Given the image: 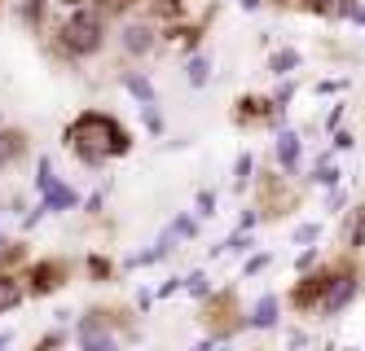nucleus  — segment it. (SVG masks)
Segmentation results:
<instances>
[{
    "instance_id": "nucleus-1",
    "label": "nucleus",
    "mask_w": 365,
    "mask_h": 351,
    "mask_svg": "<svg viewBox=\"0 0 365 351\" xmlns=\"http://www.w3.org/2000/svg\"><path fill=\"white\" fill-rule=\"evenodd\" d=\"M62 141H66V150L80 158V163H88V167H101V163L123 158L128 150H133L128 127H123L119 119H110V115H101V110H84L80 119L62 132Z\"/></svg>"
},
{
    "instance_id": "nucleus-2",
    "label": "nucleus",
    "mask_w": 365,
    "mask_h": 351,
    "mask_svg": "<svg viewBox=\"0 0 365 351\" xmlns=\"http://www.w3.org/2000/svg\"><path fill=\"white\" fill-rule=\"evenodd\" d=\"M101 36H106V14L101 9H75L62 31H58V44L66 58H93V53L101 48Z\"/></svg>"
},
{
    "instance_id": "nucleus-3",
    "label": "nucleus",
    "mask_w": 365,
    "mask_h": 351,
    "mask_svg": "<svg viewBox=\"0 0 365 351\" xmlns=\"http://www.w3.org/2000/svg\"><path fill=\"white\" fill-rule=\"evenodd\" d=\"M202 325L212 330V338H229V334H238L242 325V312H238V299L225 290V294H212L202 308Z\"/></svg>"
},
{
    "instance_id": "nucleus-4",
    "label": "nucleus",
    "mask_w": 365,
    "mask_h": 351,
    "mask_svg": "<svg viewBox=\"0 0 365 351\" xmlns=\"http://www.w3.org/2000/svg\"><path fill=\"white\" fill-rule=\"evenodd\" d=\"M36 184H40V194H44V211H71L75 202H80L66 184H58L53 163H48V158H40V167H36Z\"/></svg>"
},
{
    "instance_id": "nucleus-5",
    "label": "nucleus",
    "mask_w": 365,
    "mask_h": 351,
    "mask_svg": "<svg viewBox=\"0 0 365 351\" xmlns=\"http://www.w3.org/2000/svg\"><path fill=\"white\" fill-rule=\"evenodd\" d=\"M334 273H339V268H322V273H308V277H304V281L291 290V303H295L299 312H312V308H322V299H326V290H330Z\"/></svg>"
},
{
    "instance_id": "nucleus-6",
    "label": "nucleus",
    "mask_w": 365,
    "mask_h": 351,
    "mask_svg": "<svg viewBox=\"0 0 365 351\" xmlns=\"http://www.w3.org/2000/svg\"><path fill=\"white\" fill-rule=\"evenodd\" d=\"M66 277H71L66 259H40V263H31V273H27V290L31 294H53Z\"/></svg>"
},
{
    "instance_id": "nucleus-7",
    "label": "nucleus",
    "mask_w": 365,
    "mask_h": 351,
    "mask_svg": "<svg viewBox=\"0 0 365 351\" xmlns=\"http://www.w3.org/2000/svg\"><path fill=\"white\" fill-rule=\"evenodd\" d=\"M352 294H356V277H352L348 263H339V273H334V281H330V290H326V299H322V312H326V316L344 312V308L352 303Z\"/></svg>"
},
{
    "instance_id": "nucleus-8",
    "label": "nucleus",
    "mask_w": 365,
    "mask_h": 351,
    "mask_svg": "<svg viewBox=\"0 0 365 351\" xmlns=\"http://www.w3.org/2000/svg\"><path fill=\"white\" fill-rule=\"evenodd\" d=\"M277 115V101H264V97H242L238 101V123H269Z\"/></svg>"
},
{
    "instance_id": "nucleus-9",
    "label": "nucleus",
    "mask_w": 365,
    "mask_h": 351,
    "mask_svg": "<svg viewBox=\"0 0 365 351\" xmlns=\"http://www.w3.org/2000/svg\"><path fill=\"white\" fill-rule=\"evenodd\" d=\"M22 154H27V132H18V127H0V167H14Z\"/></svg>"
},
{
    "instance_id": "nucleus-10",
    "label": "nucleus",
    "mask_w": 365,
    "mask_h": 351,
    "mask_svg": "<svg viewBox=\"0 0 365 351\" xmlns=\"http://www.w3.org/2000/svg\"><path fill=\"white\" fill-rule=\"evenodd\" d=\"M22 294H27V285H22V281L9 273V268L0 263V316H5V312H14V308L22 303Z\"/></svg>"
},
{
    "instance_id": "nucleus-11",
    "label": "nucleus",
    "mask_w": 365,
    "mask_h": 351,
    "mask_svg": "<svg viewBox=\"0 0 365 351\" xmlns=\"http://www.w3.org/2000/svg\"><path fill=\"white\" fill-rule=\"evenodd\" d=\"M295 194H286L282 189V176H264V211L259 215H282V206H291Z\"/></svg>"
},
{
    "instance_id": "nucleus-12",
    "label": "nucleus",
    "mask_w": 365,
    "mask_h": 351,
    "mask_svg": "<svg viewBox=\"0 0 365 351\" xmlns=\"http://www.w3.org/2000/svg\"><path fill=\"white\" fill-rule=\"evenodd\" d=\"M251 325L255 330H273L277 325V294H264V299L251 308Z\"/></svg>"
},
{
    "instance_id": "nucleus-13",
    "label": "nucleus",
    "mask_w": 365,
    "mask_h": 351,
    "mask_svg": "<svg viewBox=\"0 0 365 351\" xmlns=\"http://www.w3.org/2000/svg\"><path fill=\"white\" fill-rule=\"evenodd\" d=\"M277 163H282V172L299 167V137H295V132H282V137H277Z\"/></svg>"
},
{
    "instance_id": "nucleus-14",
    "label": "nucleus",
    "mask_w": 365,
    "mask_h": 351,
    "mask_svg": "<svg viewBox=\"0 0 365 351\" xmlns=\"http://www.w3.org/2000/svg\"><path fill=\"white\" fill-rule=\"evenodd\" d=\"M123 48H128V53L154 48V31H150V26H128V31H123Z\"/></svg>"
},
{
    "instance_id": "nucleus-15",
    "label": "nucleus",
    "mask_w": 365,
    "mask_h": 351,
    "mask_svg": "<svg viewBox=\"0 0 365 351\" xmlns=\"http://www.w3.org/2000/svg\"><path fill=\"white\" fill-rule=\"evenodd\" d=\"M344 241H348V246H365V206H356L352 220L344 224Z\"/></svg>"
},
{
    "instance_id": "nucleus-16",
    "label": "nucleus",
    "mask_w": 365,
    "mask_h": 351,
    "mask_svg": "<svg viewBox=\"0 0 365 351\" xmlns=\"http://www.w3.org/2000/svg\"><path fill=\"white\" fill-rule=\"evenodd\" d=\"M295 66H299V53H295V48H282V53H273V62H269V70H273V75H291Z\"/></svg>"
},
{
    "instance_id": "nucleus-17",
    "label": "nucleus",
    "mask_w": 365,
    "mask_h": 351,
    "mask_svg": "<svg viewBox=\"0 0 365 351\" xmlns=\"http://www.w3.org/2000/svg\"><path fill=\"white\" fill-rule=\"evenodd\" d=\"M123 84H128V93H133L141 105H154V88H150V79H141V75H128Z\"/></svg>"
},
{
    "instance_id": "nucleus-18",
    "label": "nucleus",
    "mask_w": 365,
    "mask_h": 351,
    "mask_svg": "<svg viewBox=\"0 0 365 351\" xmlns=\"http://www.w3.org/2000/svg\"><path fill=\"white\" fill-rule=\"evenodd\" d=\"M44 9H48V0H27V5H22V22H27V26H40V22H44Z\"/></svg>"
},
{
    "instance_id": "nucleus-19",
    "label": "nucleus",
    "mask_w": 365,
    "mask_h": 351,
    "mask_svg": "<svg viewBox=\"0 0 365 351\" xmlns=\"http://www.w3.org/2000/svg\"><path fill=\"white\" fill-rule=\"evenodd\" d=\"M88 273H93V281H106V277H110V263L101 259V255H93V259H88Z\"/></svg>"
},
{
    "instance_id": "nucleus-20",
    "label": "nucleus",
    "mask_w": 365,
    "mask_h": 351,
    "mask_svg": "<svg viewBox=\"0 0 365 351\" xmlns=\"http://www.w3.org/2000/svg\"><path fill=\"white\" fill-rule=\"evenodd\" d=\"M190 84H207V58H194L190 62Z\"/></svg>"
},
{
    "instance_id": "nucleus-21",
    "label": "nucleus",
    "mask_w": 365,
    "mask_h": 351,
    "mask_svg": "<svg viewBox=\"0 0 365 351\" xmlns=\"http://www.w3.org/2000/svg\"><path fill=\"white\" fill-rule=\"evenodd\" d=\"M312 176H317V184H326V189H334V184H339V172H334V167H326V163L312 172Z\"/></svg>"
},
{
    "instance_id": "nucleus-22",
    "label": "nucleus",
    "mask_w": 365,
    "mask_h": 351,
    "mask_svg": "<svg viewBox=\"0 0 365 351\" xmlns=\"http://www.w3.org/2000/svg\"><path fill=\"white\" fill-rule=\"evenodd\" d=\"M334 5L339 0H304V9H312V14H334Z\"/></svg>"
},
{
    "instance_id": "nucleus-23",
    "label": "nucleus",
    "mask_w": 365,
    "mask_h": 351,
    "mask_svg": "<svg viewBox=\"0 0 365 351\" xmlns=\"http://www.w3.org/2000/svg\"><path fill=\"white\" fill-rule=\"evenodd\" d=\"M251 172H255V167H251V154H242V158H238V189L251 180Z\"/></svg>"
},
{
    "instance_id": "nucleus-24",
    "label": "nucleus",
    "mask_w": 365,
    "mask_h": 351,
    "mask_svg": "<svg viewBox=\"0 0 365 351\" xmlns=\"http://www.w3.org/2000/svg\"><path fill=\"white\" fill-rule=\"evenodd\" d=\"M128 5H133V0H97L101 14H119V9H128Z\"/></svg>"
},
{
    "instance_id": "nucleus-25",
    "label": "nucleus",
    "mask_w": 365,
    "mask_h": 351,
    "mask_svg": "<svg viewBox=\"0 0 365 351\" xmlns=\"http://www.w3.org/2000/svg\"><path fill=\"white\" fill-rule=\"evenodd\" d=\"M198 215H216V194H198Z\"/></svg>"
},
{
    "instance_id": "nucleus-26",
    "label": "nucleus",
    "mask_w": 365,
    "mask_h": 351,
    "mask_svg": "<svg viewBox=\"0 0 365 351\" xmlns=\"http://www.w3.org/2000/svg\"><path fill=\"white\" fill-rule=\"evenodd\" d=\"M247 246H251V237H242V233H238V237H229V241H225V251H247Z\"/></svg>"
},
{
    "instance_id": "nucleus-27",
    "label": "nucleus",
    "mask_w": 365,
    "mask_h": 351,
    "mask_svg": "<svg viewBox=\"0 0 365 351\" xmlns=\"http://www.w3.org/2000/svg\"><path fill=\"white\" fill-rule=\"evenodd\" d=\"M312 237H317V224H299L295 229V241H312Z\"/></svg>"
},
{
    "instance_id": "nucleus-28",
    "label": "nucleus",
    "mask_w": 365,
    "mask_h": 351,
    "mask_svg": "<svg viewBox=\"0 0 365 351\" xmlns=\"http://www.w3.org/2000/svg\"><path fill=\"white\" fill-rule=\"evenodd\" d=\"M190 290H194V294H207V277H202V273H194V277H190Z\"/></svg>"
},
{
    "instance_id": "nucleus-29",
    "label": "nucleus",
    "mask_w": 365,
    "mask_h": 351,
    "mask_svg": "<svg viewBox=\"0 0 365 351\" xmlns=\"http://www.w3.org/2000/svg\"><path fill=\"white\" fill-rule=\"evenodd\" d=\"M238 5H242V9H255V5H259V0H238Z\"/></svg>"
},
{
    "instance_id": "nucleus-30",
    "label": "nucleus",
    "mask_w": 365,
    "mask_h": 351,
    "mask_svg": "<svg viewBox=\"0 0 365 351\" xmlns=\"http://www.w3.org/2000/svg\"><path fill=\"white\" fill-rule=\"evenodd\" d=\"M62 5H84V0H62Z\"/></svg>"
},
{
    "instance_id": "nucleus-31",
    "label": "nucleus",
    "mask_w": 365,
    "mask_h": 351,
    "mask_svg": "<svg viewBox=\"0 0 365 351\" xmlns=\"http://www.w3.org/2000/svg\"><path fill=\"white\" fill-rule=\"evenodd\" d=\"M277 5H286V0H277Z\"/></svg>"
}]
</instances>
